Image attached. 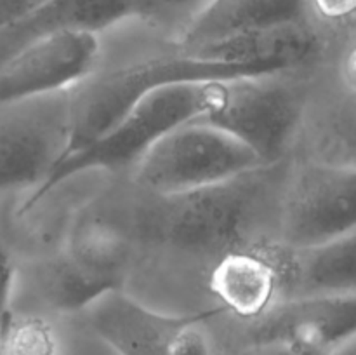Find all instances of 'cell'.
<instances>
[{"instance_id": "cell-21", "label": "cell", "mask_w": 356, "mask_h": 355, "mask_svg": "<svg viewBox=\"0 0 356 355\" xmlns=\"http://www.w3.org/2000/svg\"><path fill=\"white\" fill-rule=\"evenodd\" d=\"M37 0H0V33L24 16Z\"/></svg>"}, {"instance_id": "cell-4", "label": "cell", "mask_w": 356, "mask_h": 355, "mask_svg": "<svg viewBox=\"0 0 356 355\" xmlns=\"http://www.w3.org/2000/svg\"><path fill=\"white\" fill-rule=\"evenodd\" d=\"M94 333L118 355H212L202 329L221 306L205 312L172 315L148 308L118 289L104 292L87 306Z\"/></svg>"}, {"instance_id": "cell-14", "label": "cell", "mask_w": 356, "mask_h": 355, "mask_svg": "<svg viewBox=\"0 0 356 355\" xmlns=\"http://www.w3.org/2000/svg\"><path fill=\"white\" fill-rule=\"evenodd\" d=\"M308 0H211L181 33L186 51L277 24L306 19Z\"/></svg>"}, {"instance_id": "cell-6", "label": "cell", "mask_w": 356, "mask_h": 355, "mask_svg": "<svg viewBox=\"0 0 356 355\" xmlns=\"http://www.w3.org/2000/svg\"><path fill=\"white\" fill-rule=\"evenodd\" d=\"M270 77L228 80L221 106L198 118L242 141L266 166L282 155L301 115L298 94Z\"/></svg>"}, {"instance_id": "cell-24", "label": "cell", "mask_w": 356, "mask_h": 355, "mask_svg": "<svg viewBox=\"0 0 356 355\" xmlns=\"http://www.w3.org/2000/svg\"><path fill=\"white\" fill-rule=\"evenodd\" d=\"M37 2H40V0H37Z\"/></svg>"}, {"instance_id": "cell-7", "label": "cell", "mask_w": 356, "mask_h": 355, "mask_svg": "<svg viewBox=\"0 0 356 355\" xmlns=\"http://www.w3.org/2000/svg\"><path fill=\"white\" fill-rule=\"evenodd\" d=\"M99 56V38L90 31L37 38L0 66V106L65 93L92 75Z\"/></svg>"}, {"instance_id": "cell-8", "label": "cell", "mask_w": 356, "mask_h": 355, "mask_svg": "<svg viewBox=\"0 0 356 355\" xmlns=\"http://www.w3.org/2000/svg\"><path fill=\"white\" fill-rule=\"evenodd\" d=\"M256 173L191 194L165 198L169 207L159 219L163 237L191 251L232 246L242 233L256 204Z\"/></svg>"}, {"instance_id": "cell-22", "label": "cell", "mask_w": 356, "mask_h": 355, "mask_svg": "<svg viewBox=\"0 0 356 355\" xmlns=\"http://www.w3.org/2000/svg\"><path fill=\"white\" fill-rule=\"evenodd\" d=\"M316 9L327 17V19H343L351 16L355 9V0H313Z\"/></svg>"}, {"instance_id": "cell-3", "label": "cell", "mask_w": 356, "mask_h": 355, "mask_svg": "<svg viewBox=\"0 0 356 355\" xmlns=\"http://www.w3.org/2000/svg\"><path fill=\"white\" fill-rule=\"evenodd\" d=\"M136 164V181L162 198L228 183L266 166L232 134L198 120L162 136Z\"/></svg>"}, {"instance_id": "cell-11", "label": "cell", "mask_w": 356, "mask_h": 355, "mask_svg": "<svg viewBox=\"0 0 356 355\" xmlns=\"http://www.w3.org/2000/svg\"><path fill=\"white\" fill-rule=\"evenodd\" d=\"M211 289L221 308L240 319L256 320L282 299L278 249H232L216 263Z\"/></svg>"}, {"instance_id": "cell-19", "label": "cell", "mask_w": 356, "mask_h": 355, "mask_svg": "<svg viewBox=\"0 0 356 355\" xmlns=\"http://www.w3.org/2000/svg\"><path fill=\"white\" fill-rule=\"evenodd\" d=\"M329 350L298 341H250L235 355H327Z\"/></svg>"}, {"instance_id": "cell-16", "label": "cell", "mask_w": 356, "mask_h": 355, "mask_svg": "<svg viewBox=\"0 0 356 355\" xmlns=\"http://www.w3.org/2000/svg\"><path fill=\"white\" fill-rule=\"evenodd\" d=\"M42 287L49 301L58 308L80 310L87 308L104 292L117 289V281L110 263L89 253H73L44 268Z\"/></svg>"}, {"instance_id": "cell-18", "label": "cell", "mask_w": 356, "mask_h": 355, "mask_svg": "<svg viewBox=\"0 0 356 355\" xmlns=\"http://www.w3.org/2000/svg\"><path fill=\"white\" fill-rule=\"evenodd\" d=\"M211 0H136V16L162 24L183 23V28Z\"/></svg>"}, {"instance_id": "cell-5", "label": "cell", "mask_w": 356, "mask_h": 355, "mask_svg": "<svg viewBox=\"0 0 356 355\" xmlns=\"http://www.w3.org/2000/svg\"><path fill=\"white\" fill-rule=\"evenodd\" d=\"M72 100L65 90L0 106V190L37 188L47 178L68 143Z\"/></svg>"}, {"instance_id": "cell-23", "label": "cell", "mask_w": 356, "mask_h": 355, "mask_svg": "<svg viewBox=\"0 0 356 355\" xmlns=\"http://www.w3.org/2000/svg\"><path fill=\"white\" fill-rule=\"evenodd\" d=\"M327 355H356V336L341 341L336 347L330 348Z\"/></svg>"}, {"instance_id": "cell-2", "label": "cell", "mask_w": 356, "mask_h": 355, "mask_svg": "<svg viewBox=\"0 0 356 355\" xmlns=\"http://www.w3.org/2000/svg\"><path fill=\"white\" fill-rule=\"evenodd\" d=\"M261 75L271 73L254 66L214 61L191 52L177 58L149 59L115 70L94 80L80 96L72 100L70 138L59 160L99 138L143 96L160 87L179 82L232 80Z\"/></svg>"}, {"instance_id": "cell-17", "label": "cell", "mask_w": 356, "mask_h": 355, "mask_svg": "<svg viewBox=\"0 0 356 355\" xmlns=\"http://www.w3.org/2000/svg\"><path fill=\"white\" fill-rule=\"evenodd\" d=\"M0 355H56L54 333L37 317H7L0 329Z\"/></svg>"}, {"instance_id": "cell-13", "label": "cell", "mask_w": 356, "mask_h": 355, "mask_svg": "<svg viewBox=\"0 0 356 355\" xmlns=\"http://www.w3.org/2000/svg\"><path fill=\"white\" fill-rule=\"evenodd\" d=\"M136 16V0H40L0 33V61L59 31H97Z\"/></svg>"}, {"instance_id": "cell-12", "label": "cell", "mask_w": 356, "mask_h": 355, "mask_svg": "<svg viewBox=\"0 0 356 355\" xmlns=\"http://www.w3.org/2000/svg\"><path fill=\"white\" fill-rule=\"evenodd\" d=\"M278 258L282 299L356 292V230L316 246H285Z\"/></svg>"}, {"instance_id": "cell-15", "label": "cell", "mask_w": 356, "mask_h": 355, "mask_svg": "<svg viewBox=\"0 0 356 355\" xmlns=\"http://www.w3.org/2000/svg\"><path fill=\"white\" fill-rule=\"evenodd\" d=\"M316 47L318 38L305 19L236 35L190 52L214 61L254 66L277 75L312 58Z\"/></svg>"}, {"instance_id": "cell-20", "label": "cell", "mask_w": 356, "mask_h": 355, "mask_svg": "<svg viewBox=\"0 0 356 355\" xmlns=\"http://www.w3.org/2000/svg\"><path fill=\"white\" fill-rule=\"evenodd\" d=\"M14 287V265L6 251L0 247V329L9 315V301Z\"/></svg>"}, {"instance_id": "cell-10", "label": "cell", "mask_w": 356, "mask_h": 355, "mask_svg": "<svg viewBox=\"0 0 356 355\" xmlns=\"http://www.w3.org/2000/svg\"><path fill=\"white\" fill-rule=\"evenodd\" d=\"M356 336V292L282 299L254 320L250 341H298L330 350Z\"/></svg>"}, {"instance_id": "cell-1", "label": "cell", "mask_w": 356, "mask_h": 355, "mask_svg": "<svg viewBox=\"0 0 356 355\" xmlns=\"http://www.w3.org/2000/svg\"><path fill=\"white\" fill-rule=\"evenodd\" d=\"M226 84L228 80L169 84L143 96L99 138L58 160L24 202L19 214H26L45 195L75 174L136 164L162 136L221 106Z\"/></svg>"}, {"instance_id": "cell-9", "label": "cell", "mask_w": 356, "mask_h": 355, "mask_svg": "<svg viewBox=\"0 0 356 355\" xmlns=\"http://www.w3.org/2000/svg\"><path fill=\"white\" fill-rule=\"evenodd\" d=\"M356 230L353 164H318L298 178L284 207L287 247H308Z\"/></svg>"}]
</instances>
